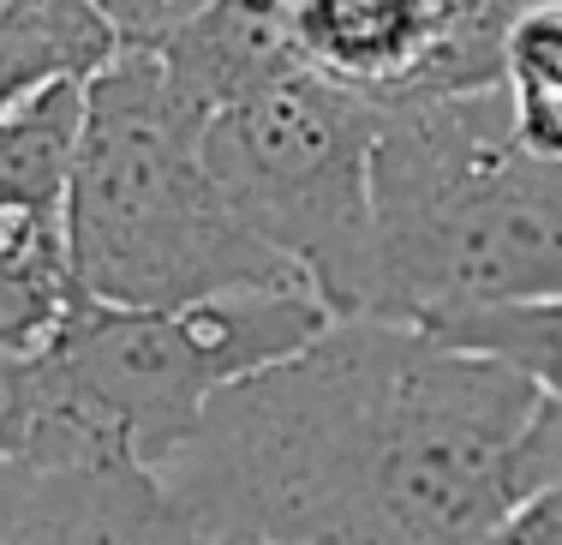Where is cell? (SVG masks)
I'll return each mask as SVG.
<instances>
[{
    "instance_id": "obj_4",
    "label": "cell",
    "mask_w": 562,
    "mask_h": 545,
    "mask_svg": "<svg viewBox=\"0 0 562 545\" xmlns=\"http://www.w3.org/2000/svg\"><path fill=\"white\" fill-rule=\"evenodd\" d=\"M336 324L300 282L227 288L168 305L120 312L78 300L72 324L36 360V425L24 461L36 468H156L162 474L210 396L258 378Z\"/></svg>"
},
{
    "instance_id": "obj_6",
    "label": "cell",
    "mask_w": 562,
    "mask_h": 545,
    "mask_svg": "<svg viewBox=\"0 0 562 545\" xmlns=\"http://www.w3.org/2000/svg\"><path fill=\"white\" fill-rule=\"evenodd\" d=\"M0 545H210L156 468L0 461Z\"/></svg>"
},
{
    "instance_id": "obj_8",
    "label": "cell",
    "mask_w": 562,
    "mask_h": 545,
    "mask_svg": "<svg viewBox=\"0 0 562 545\" xmlns=\"http://www.w3.org/2000/svg\"><path fill=\"white\" fill-rule=\"evenodd\" d=\"M156 55H162L173 90L204 121L227 102H246L281 85L288 73L312 66L300 36V0H216L186 31H173Z\"/></svg>"
},
{
    "instance_id": "obj_3",
    "label": "cell",
    "mask_w": 562,
    "mask_h": 545,
    "mask_svg": "<svg viewBox=\"0 0 562 545\" xmlns=\"http://www.w3.org/2000/svg\"><path fill=\"white\" fill-rule=\"evenodd\" d=\"M66 258L78 294L120 312H168L227 288L300 282L227 210L204 163V114L173 90L156 48H120L90 73Z\"/></svg>"
},
{
    "instance_id": "obj_1",
    "label": "cell",
    "mask_w": 562,
    "mask_h": 545,
    "mask_svg": "<svg viewBox=\"0 0 562 545\" xmlns=\"http://www.w3.org/2000/svg\"><path fill=\"white\" fill-rule=\"evenodd\" d=\"M544 390L419 324L336 318L234 390L162 468L204 540L485 545L527 491Z\"/></svg>"
},
{
    "instance_id": "obj_9",
    "label": "cell",
    "mask_w": 562,
    "mask_h": 545,
    "mask_svg": "<svg viewBox=\"0 0 562 545\" xmlns=\"http://www.w3.org/2000/svg\"><path fill=\"white\" fill-rule=\"evenodd\" d=\"M503 85L515 126L539 156L562 163V0H527L503 36Z\"/></svg>"
},
{
    "instance_id": "obj_2",
    "label": "cell",
    "mask_w": 562,
    "mask_h": 545,
    "mask_svg": "<svg viewBox=\"0 0 562 545\" xmlns=\"http://www.w3.org/2000/svg\"><path fill=\"white\" fill-rule=\"evenodd\" d=\"M371 204V318L437 330L562 294V163L520 138L508 85L383 102Z\"/></svg>"
},
{
    "instance_id": "obj_11",
    "label": "cell",
    "mask_w": 562,
    "mask_h": 545,
    "mask_svg": "<svg viewBox=\"0 0 562 545\" xmlns=\"http://www.w3.org/2000/svg\"><path fill=\"white\" fill-rule=\"evenodd\" d=\"M72 264H0V354L43 360L78 312Z\"/></svg>"
},
{
    "instance_id": "obj_10",
    "label": "cell",
    "mask_w": 562,
    "mask_h": 545,
    "mask_svg": "<svg viewBox=\"0 0 562 545\" xmlns=\"http://www.w3.org/2000/svg\"><path fill=\"white\" fill-rule=\"evenodd\" d=\"M431 336H443L467 354H485V360H503L532 390L562 402V294L527 300V305H491V312H461L449 324H437Z\"/></svg>"
},
{
    "instance_id": "obj_7",
    "label": "cell",
    "mask_w": 562,
    "mask_h": 545,
    "mask_svg": "<svg viewBox=\"0 0 562 545\" xmlns=\"http://www.w3.org/2000/svg\"><path fill=\"white\" fill-rule=\"evenodd\" d=\"M90 78L36 85L0 114V264H72L66 204L85 151Z\"/></svg>"
},
{
    "instance_id": "obj_5",
    "label": "cell",
    "mask_w": 562,
    "mask_h": 545,
    "mask_svg": "<svg viewBox=\"0 0 562 545\" xmlns=\"http://www.w3.org/2000/svg\"><path fill=\"white\" fill-rule=\"evenodd\" d=\"M378 126L383 102L324 66L204 121V163L227 210L336 318H371L378 300Z\"/></svg>"
},
{
    "instance_id": "obj_13",
    "label": "cell",
    "mask_w": 562,
    "mask_h": 545,
    "mask_svg": "<svg viewBox=\"0 0 562 545\" xmlns=\"http://www.w3.org/2000/svg\"><path fill=\"white\" fill-rule=\"evenodd\" d=\"M216 545H270V540H216Z\"/></svg>"
},
{
    "instance_id": "obj_12",
    "label": "cell",
    "mask_w": 562,
    "mask_h": 545,
    "mask_svg": "<svg viewBox=\"0 0 562 545\" xmlns=\"http://www.w3.org/2000/svg\"><path fill=\"white\" fill-rule=\"evenodd\" d=\"M97 7L114 24L120 48H162L173 31H186L216 0H97Z\"/></svg>"
}]
</instances>
